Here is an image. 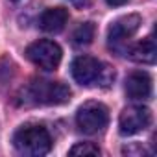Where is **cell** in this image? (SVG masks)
Masks as SVG:
<instances>
[{
	"label": "cell",
	"mask_w": 157,
	"mask_h": 157,
	"mask_svg": "<svg viewBox=\"0 0 157 157\" xmlns=\"http://www.w3.org/2000/svg\"><path fill=\"white\" fill-rule=\"evenodd\" d=\"M72 78L83 87H109L115 82V70L93 56H78L70 67Z\"/></svg>",
	"instance_id": "cell-1"
},
{
	"label": "cell",
	"mask_w": 157,
	"mask_h": 157,
	"mask_svg": "<svg viewBox=\"0 0 157 157\" xmlns=\"http://www.w3.org/2000/svg\"><path fill=\"white\" fill-rule=\"evenodd\" d=\"M24 102L33 105H61L67 104L72 96L70 89L61 82L50 80H32L24 89Z\"/></svg>",
	"instance_id": "cell-2"
},
{
	"label": "cell",
	"mask_w": 157,
	"mask_h": 157,
	"mask_svg": "<svg viewBox=\"0 0 157 157\" xmlns=\"http://www.w3.org/2000/svg\"><path fill=\"white\" fill-rule=\"evenodd\" d=\"M13 146L22 155H46L52 148V137L44 126L39 124H24L13 135Z\"/></svg>",
	"instance_id": "cell-3"
},
{
	"label": "cell",
	"mask_w": 157,
	"mask_h": 157,
	"mask_svg": "<svg viewBox=\"0 0 157 157\" xmlns=\"http://www.w3.org/2000/svg\"><path fill=\"white\" fill-rule=\"evenodd\" d=\"M109 124V109L102 102H85L76 113V126L82 133L94 135Z\"/></svg>",
	"instance_id": "cell-4"
},
{
	"label": "cell",
	"mask_w": 157,
	"mask_h": 157,
	"mask_svg": "<svg viewBox=\"0 0 157 157\" xmlns=\"http://www.w3.org/2000/svg\"><path fill=\"white\" fill-rule=\"evenodd\" d=\"M26 57L43 70H56L61 63L63 52L57 43L48 39H39L26 48Z\"/></svg>",
	"instance_id": "cell-5"
},
{
	"label": "cell",
	"mask_w": 157,
	"mask_h": 157,
	"mask_svg": "<svg viewBox=\"0 0 157 157\" xmlns=\"http://www.w3.org/2000/svg\"><path fill=\"white\" fill-rule=\"evenodd\" d=\"M151 124V111L144 105H129L120 113L118 118V131L124 137L135 135L150 128Z\"/></svg>",
	"instance_id": "cell-6"
},
{
	"label": "cell",
	"mask_w": 157,
	"mask_h": 157,
	"mask_svg": "<svg viewBox=\"0 0 157 157\" xmlns=\"http://www.w3.org/2000/svg\"><path fill=\"white\" fill-rule=\"evenodd\" d=\"M139 28H140V17L139 15H124V17L117 19L115 22H111L109 32H107L109 46L113 50L120 52L124 48V44L137 33Z\"/></svg>",
	"instance_id": "cell-7"
},
{
	"label": "cell",
	"mask_w": 157,
	"mask_h": 157,
	"mask_svg": "<svg viewBox=\"0 0 157 157\" xmlns=\"http://www.w3.org/2000/svg\"><path fill=\"white\" fill-rule=\"evenodd\" d=\"M126 93L131 100H146L151 94V78L148 72L137 70L126 78Z\"/></svg>",
	"instance_id": "cell-8"
},
{
	"label": "cell",
	"mask_w": 157,
	"mask_h": 157,
	"mask_svg": "<svg viewBox=\"0 0 157 157\" xmlns=\"http://www.w3.org/2000/svg\"><path fill=\"white\" fill-rule=\"evenodd\" d=\"M68 21V10L65 8H48L39 17V28L46 33H59Z\"/></svg>",
	"instance_id": "cell-9"
},
{
	"label": "cell",
	"mask_w": 157,
	"mask_h": 157,
	"mask_svg": "<svg viewBox=\"0 0 157 157\" xmlns=\"http://www.w3.org/2000/svg\"><path fill=\"white\" fill-rule=\"evenodd\" d=\"M155 56H157V48H155L153 37H146L128 50V57L137 63H142V65H153Z\"/></svg>",
	"instance_id": "cell-10"
},
{
	"label": "cell",
	"mask_w": 157,
	"mask_h": 157,
	"mask_svg": "<svg viewBox=\"0 0 157 157\" xmlns=\"http://www.w3.org/2000/svg\"><path fill=\"white\" fill-rule=\"evenodd\" d=\"M94 32H96V28H94L93 22H83V24H80V26L76 28L72 39H74V43H76L78 46L91 44L93 39H94Z\"/></svg>",
	"instance_id": "cell-11"
},
{
	"label": "cell",
	"mask_w": 157,
	"mask_h": 157,
	"mask_svg": "<svg viewBox=\"0 0 157 157\" xmlns=\"http://www.w3.org/2000/svg\"><path fill=\"white\" fill-rule=\"evenodd\" d=\"M70 155H100V148L93 142H78L68 150Z\"/></svg>",
	"instance_id": "cell-12"
},
{
	"label": "cell",
	"mask_w": 157,
	"mask_h": 157,
	"mask_svg": "<svg viewBox=\"0 0 157 157\" xmlns=\"http://www.w3.org/2000/svg\"><path fill=\"white\" fill-rule=\"evenodd\" d=\"M105 2H107L109 6H113V8H118V6H124V4H128L129 0H105Z\"/></svg>",
	"instance_id": "cell-13"
},
{
	"label": "cell",
	"mask_w": 157,
	"mask_h": 157,
	"mask_svg": "<svg viewBox=\"0 0 157 157\" xmlns=\"http://www.w3.org/2000/svg\"><path fill=\"white\" fill-rule=\"evenodd\" d=\"M91 2H93V0H72V4L78 6V8H87Z\"/></svg>",
	"instance_id": "cell-14"
},
{
	"label": "cell",
	"mask_w": 157,
	"mask_h": 157,
	"mask_svg": "<svg viewBox=\"0 0 157 157\" xmlns=\"http://www.w3.org/2000/svg\"><path fill=\"white\" fill-rule=\"evenodd\" d=\"M11 2H19V0H11Z\"/></svg>",
	"instance_id": "cell-15"
}]
</instances>
